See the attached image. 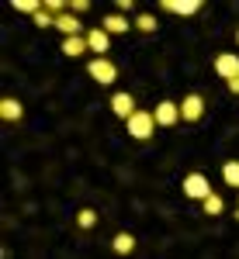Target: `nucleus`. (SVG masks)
<instances>
[{
	"label": "nucleus",
	"mask_w": 239,
	"mask_h": 259,
	"mask_svg": "<svg viewBox=\"0 0 239 259\" xmlns=\"http://www.w3.org/2000/svg\"><path fill=\"white\" fill-rule=\"evenodd\" d=\"M125 124H128V135H132V139L146 142V139H153V128H156V118H153L149 111H135L132 118L125 121Z\"/></svg>",
	"instance_id": "nucleus-1"
},
{
	"label": "nucleus",
	"mask_w": 239,
	"mask_h": 259,
	"mask_svg": "<svg viewBox=\"0 0 239 259\" xmlns=\"http://www.w3.org/2000/svg\"><path fill=\"white\" fill-rule=\"evenodd\" d=\"M87 76H94V83H115L118 80V69H115V62L111 59H90L87 62Z\"/></svg>",
	"instance_id": "nucleus-2"
},
{
	"label": "nucleus",
	"mask_w": 239,
	"mask_h": 259,
	"mask_svg": "<svg viewBox=\"0 0 239 259\" xmlns=\"http://www.w3.org/2000/svg\"><path fill=\"white\" fill-rule=\"evenodd\" d=\"M184 194H187L191 200H201V204H204L215 190L208 187V180L201 177V173H191V177H184Z\"/></svg>",
	"instance_id": "nucleus-3"
},
{
	"label": "nucleus",
	"mask_w": 239,
	"mask_h": 259,
	"mask_svg": "<svg viewBox=\"0 0 239 259\" xmlns=\"http://www.w3.org/2000/svg\"><path fill=\"white\" fill-rule=\"evenodd\" d=\"M87 45H90L94 59H108V49H111V35H108L104 28H94V31H87Z\"/></svg>",
	"instance_id": "nucleus-4"
},
{
	"label": "nucleus",
	"mask_w": 239,
	"mask_h": 259,
	"mask_svg": "<svg viewBox=\"0 0 239 259\" xmlns=\"http://www.w3.org/2000/svg\"><path fill=\"white\" fill-rule=\"evenodd\" d=\"M153 118H156V124H163V128L177 124L180 121V104H174V100H159L156 111H153Z\"/></svg>",
	"instance_id": "nucleus-5"
},
{
	"label": "nucleus",
	"mask_w": 239,
	"mask_h": 259,
	"mask_svg": "<svg viewBox=\"0 0 239 259\" xmlns=\"http://www.w3.org/2000/svg\"><path fill=\"white\" fill-rule=\"evenodd\" d=\"M201 114H204V100L198 97V94H191V97L180 100V121H201Z\"/></svg>",
	"instance_id": "nucleus-6"
},
{
	"label": "nucleus",
	"mask_w": 239,
	"mask_h": 259,
	"mask_svg": "<svg viewBox=\"0 0 239 259\" xmlns=\"http://www.w3.org/2000/svg\"><path fill=\"white\" fill-rule=\"evenodd\" d=\"M56 31H62L66 38H77V35H83V21H80L77 14H70V11H66V14L56 18Z\"/></svg>",
	"instance_id": "nucleus-7"
},
{
	"label": "nucleus",
	"mask_w": 239,
	"mask_h": 259,
	"mask_svg": "<svg viewBox=\"0 0 239 259\" xmlns=\"http://www.w3.org/2000/svg\"><path fill=\"white\" fill-rule=\"evenodd\" d=\"M215 73H219L222 80H236L239 76V56H232V52L219 56V59H215Z\"/></svg>",
	"instance_id": "nucleus-8"
},
{
	"label": "nucleus",
	"mask_w": 239,
	"mask_h": 259,
	"mask_svg": "<svg viewBox=\"0 0 239 259\" xmlns=\"http://www.w3.org/2000/svg\"><path fill=\"white\" fill-rule=\"evenodd\" d=\"M135 111H139V107H135V100H132V94H115V97H111V114H118V118H132V114H135Z\"/></svg>",
	"instance_id": "nucleus-9"
},
{
	"label": "nucleus",
	"mask_w": 239,
	"mask_h": 259,
	"mask_svg": "<svg viewBox=\"0 0 239 259\" xmlns=\"http://www.w3.org/2000/svg\"><path fill=\"white\" fill-rule=\"evenodd\" d=\"M163 11H170V14H198L201 0H163Z\"/></svg>",
	"instance_id": "nucleus-10"
},
{
	"label": "nucleus",
	"mask_w": 239,
	"mask_h": 259,
	"mask_svg": "<svg viewBox=\"0 0 239 259\" xmlns=\"http://www.w3.org/2000/svg\"><path fill=\"white\" fill-rule=\"evenodd\" d=\"M100 28H104V31H108V35H125V31H128V28H132V21H128V18H121V14H108V18H104V24H100Z\"/></svg>",
	"instance_id": "nucleus-11"
},
{
	"label": "nucleus",
	"mask_w": 239,
	"mask_h": 259,
	"mask_svg": "<svg viewBox=\"0 0 239 259\" xmlns=\"http://www.w3.org/2000/svg\"><path fill=\"white\" fill-rule=\"evenodd\" d=\"M90 45H87V35H77V38H62V56H70V59H77L83 56Z\"/></svg>",
	"instance_id": "nucleus-12"
},
{
	"label": "nucleus",
	"mask_w": 239,
	"mask_h": 259,
	"mask_svg": "<svg viewBox=\"0 0 239 259\" xmlns=\"http://www.w3.org/2000/svg\"><path fill=\"white\" fill-rule=\"evenodd\" d=\"M21 114H24L21 100H14V97H4V100H0V118H4V121H18Z\"/></svg>",
	"instance_id": "nucleus-13"
},
{
	"label": "nucleus",
	"mask_w": 239,
	"mask_h": 259,
	"mask_svg": "<svg viewBox=\"0 0 239 259\" xmlns=\"http://www.w3.org/2000/svg\"><path fill=\"white\" fill-rule=\"evenodd\" d=\"M111 249H115V252H118V256H128V252H132V249H135V239H132V235H128V232H118V235H115V239H111Z\"/></svg>",
	"instance_id": "nucleus-14"
},
{
	"label": "nucleus",
	"mask_w": 239,
	"mask_h": 259,
	"mask_svg": "<svg viewBox=\"0 0 239 259\" xmlns=\"http://www.w3.org/2000/svg\"><path fill=\"white\" fill-rule=\"evenodd\" d=\"M135 28H139V31H146V35H153V31L159 28V21L153 18V14H139V18H135Z\"/></svg>",
	"instance_id": "nucleus-15"
},
{
	"label": "nucleus",
	"mask_w": 239,
	"mask_h": 259,
	"mask_svg": "<svg viewBox=\"0 0 239 259\" xmlns=\"http://www.w3.org/2000/svg\"><path fill=\"white\" fill-rule=\"evenodd\" d=\"M222 180L229 183V187H239V162H225V169H222Z\"/></svg>",
	"instance_id": "nucleus-16"
},
{
	"label": "nucleus",
	"mask_w": 239,
	"mask_h": 259,
	"mask_svg": "<svg viewBox=\"0 0 239 259\" xmlns=\"http://www.w3.org/2000/svg\"><path fill=\"white\" fill-rule=\"evenodd\" d=\"M77 225H80V228H94V225H97V211L83 207V211L77 214Z\"/></svg>",
	"instance_id": "nucleus-17"
},
{
	"label": "nucleus",
	"mask_w": 239,
	"mask_h": 259,
	"mask_svg": "<svg viewBox=\"0 0 239 259\" xmlns=\"http://www.w3.org/2000/svg\"><path fill=\"white\" fill-rule=\"evenodd\" d=\"M14 11H21V14H31V18H35V14L42 11V4H35V0H14Z\"/></svg>",
	"instance_id": "nucleus-18"
},
{
	"label": "nucleus",
	"mask_w": 239,
	"mask_h": 259,
	"mask_svg": "<svg viewBox=\"0 0 239 259\" xmlns=\"http://www.w3.org/2000/svg\"><path fill=\"white\" fill-rule=\"evenodd\" d=\"M201 207H204V214H222V197H219V194H212Z\"/></svg>",
	"instance_id": "nucleus-19"
},
{
	"label": "nucleus",
	"mask_w": 239,
	"mask_h": 259,
	"mask_svg": "<svg viewBox=\"0 0 239 259\" xmlns=\"http://www.w3.org/2000/svg\"><path fill=\"white\" fill-rule=\"evenodd\" d=\"M31 21H35L39 28H49V24H56V18H52V14H49L45 7H42V11H39V14H35V18H31Z\"/></svg>",
	"instance_id": "nucleus-20"
},
{
	"label": "nucleus",
	"mask_w": 239,
	"mask_h": 259,
	"mask_svg": "<svg viewBox=\"0 0 239 259\" xmlns=\"http://www.w3.org/2000/svg\"><path fill=\"white\" fill-rule=\"evenodd\" d=\"M87 7H90V4H87V0H73V4H70V14H83V11H87Z\"/></svg>",
	"instance_id": "nucleus-21"
},
{
	"label": "nucleus",
	"mask_w": 239,
	"mask_h": 259,
	"mask_svg": "<svg viewBox=\"0 0 239 259\" xmlns=\"http://www.w3.org/2000/svg\"><path fill=\"white\" fill-rule=\"evenodd\" d=\"M229 90H232V94H239V76H236V80H229Z\"/></svg>",
	"instance_id": "nucleus-22"
},
{
	"label": "nucleus",
	"mask_w": 239,
	"mask_h": 259,
	"mask_svg": "<svg viewBox=\"0 0 239 259\" xmlns=\"http://www.w3.org/2000/svg\"><path fill=\"white\" fill-rule=\"evenodd\" d=\"M236 218H239V211H236Z\"/></svg>",
	"instance_id": "nucleus-23"
},
{
	"label": "nucleus",
	"mask_w": 239,
	"mask_h": 259,
	"mask_svg": "<svg viewBox=\"0 0 239 259\" xmlns=\"http://www.w3.org/2000/svg\"><path fill=\"white\" fill-rule=\"evenodd\" d=\"M236 41H239V35H236Z\"/></svg>",
	"instance_id": "nucleus-24"
}]
</instances>
